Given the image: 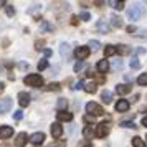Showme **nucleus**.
Segmentation results:
<instances>
[{
  "instance_id": "obj_1",
  "label": "nucleus",
  "mask_w": 147,
  "mask_h": 147,
  "mask_svg": "<svg viewBox=\"0 0 147 147\" xmlns=\"http://www.w3.org/2000/svg\"><path fill=\"white\" fill-rule=\"evenodd\" d=\"M23 83L27 84V86H33V88H40L43 84V78H41L40 74H28L23 78Z\"/></svg>"
},
{
  "instance_id": "obj_2",
  "label": "nucleus",
  "mask_w": 147,
  "mask_h": 147,
  "mask_svg": "<svg viewBox=\"0 0 147 147\" xmlns=\"http://www.w3.org/2000/svg\"><path fill=\"white\" fill-rule=\"evenodd\" d=\"M86 113H89V116H101V114H104V109L98 104V102H88L86 104Z\"/></svg>"
},
{
  "instance_id": "obj_3",
  "label": "nucleus",
  "mask_w": 147,
  "mask_h": 147,
  "mask_svg": "<svg viewBox=\"0 0 147 147\" xmlns=\"http://www.w3.org/2000/svg\"><path fill=\"white\" fill-rule=\"evenodd\" d=\"M142 13H144V10H142V7H139V5H134V7H131L127 10V17H129L131 20H139L140 17H142Z\"/></svg>"
},
{
  "instance_id": "obj_4",
  "label": "nucleus",
  "mask_w": 147,
  "mask_h": 147,
  "mask_svg": "<svg viewBox=\"0 0 147 147\" xmlns=\"http://www.w3.org/2000/svg\"><path fill=\"white\" fill-rule=\"evenodd\" d=\"M89 53H91V50L88 47H78L74 50V56H76L78 60H86L88 56H89Z\"/></svg>"
},
{
  "instance_id": "obj_5",
  "label": "nucleus",
  "mask_w": 147,
  "mask_h": 147,
  "mask_svg": "<svg viewBox=\"0 0 147 147\" xmlns=\"http://www.w3.org/2000/svg\"><path fill=\"white\" fill-rule=\"evenodd\" d=\"M96 136L98 137H106L107 134H109V124L107 122H101V124H98V127H96Z\"/></svg>"
},
{
  "instance_id": "obj_6",
  "label": "nucleus",
  "mask_w": 147,
  "mask_h": 147,
  "mask_svg": "<svg viewBox=\"0 0 147 147\" xmlns=\"http://www.w3.org/2000/svg\"><path fill=\"white\" fill-rule=\"evenodd\" d=\"M13 136V127L10 126H0V139H8Z\"/></svg>"
},
{
  "instance_id": "obj_7",
  "label": "nucleus",
  "mask_w": 147,
  "mask_h": 147,
  "mask_svg": "<svg viewBox=\"0 0 147 147\" xmlns=\"http://www.w3.org/2000/svg\"><path fill=\"white\" fill-rule=\"evenodd\" d=\"M10 107H12V99L10 98H3V99L0 101V114L8 113Z\"/></svg>"
},
{
  "instance_id": "obj_8",
  "label": "nucleus",
  "mask_w": 147,
  "mask_h": 147,
  "mask_svg": "<svg viewBox=\"0 0 147 147\" xmlns=\"http://www.w3.org/2000/svg\"><path fill=\"white\" fill-rule=\"evenodd\" d=\"M61 134H63V127H61L60 122H53L51 124V136H53L55 139H60Z\"/></svg>"
},
{
  "instance_id": "obj_9",
  "label": "nucleus",
  "mask_w": 147,
  "mask_h": 147,
  "mask_svg": "<svg viewBox=\"0 0 147 147\" xmlns=\"http://www.w3.org/2000/svg\"><path fill=\"white\" fill-rule=\"evenodd\" d=\"M30 142H32V144H33V146H40L41 142H43V140H45V134L43 132H35L33 136H32V137H30Z\"/></svg>"
},
{
  "instance_id": "obj_10",
  "label": "nucleus",
  "mask_w": 147,
  "mask_h": 147,
  "mask_svg": "<svg viewBox=\"0 0 147 147\" xmlns=\"http://www.w3.org/2000/svg\"><path fill=\"white\" fill-rule=\"evenodd\" d=\"M30 139L25 132H20L18 136H17V139H15V147H23L25 144H27V140Z\"/></svg>"
},
{
  "instance_id": "obj_11",
  "label": "nucleus",
  "mask_w": 147,
  "mask_h": 147,
  "mask_svg": "<svg viewBox=\"0 0 147 147\" xmlns=\"http://www.w3.org/2000/svg\"><path fill=\"white\" fill-rule=\"evenodd\" d=\"M18 104H20L22 107H27L28 104H30V94L27 93H18Z\"/></svg>"
},
{
  "instance_id": "obj_12",
  "label": "nucleus",
  "mask_w": 147,
  "mask_h": 147,
  "mask_svg": "<svg viewBox=\"0 0 147 147\" xmlns=\"http://www.w3.org/2000/svg\"><path fill=\"white\" fill-rule=\"evenodd\" d=\"M127 109H129V101L119 99L116 102V111H117V113H126Z\"/></svg>"
},
{
  "instance_id": "obj_13",
  "label": "nucleus",
  "mask_w": 147,
  "mask_h": 147,
  "mask_svg": "<svg viewBox=\"0 0 147 147\" xmlns=\"http://www.w3.org/2000/svg\"><path fill=\"white\" fill-rule=\"evenodd\" d=\"M96 28L99 30L101 33L106 35V33H109V28H111V27H109V23H107L106 20H99L98 23H96Z\"/></svg>"
},
{
  "instance_id": "obj_14",
  "label": "nucleus",
  "mask_w": 147,
  "mask_h": 147,
  "mask_svg": "<svg viewBox=\"0 0 147 147\" xmlns=\"http://www.w3.org/2000/svg\"><path fill=\"white\" fill-rule=\"evenodd\" d=\"M101 99H102V102H106V104H111V102H113V93L107 91V89H104V91L101 93Z\"/></svg>"
},
{
  "instance_id": "obj_15",
  "label": "nucleus",
  "mask_w": 147,
  "mask_h": 147,
  "mask_svg": "<svg viewBox=\"0 0 147 147\" xmlns=\"http://www.w3.org/2000/svg\"><path fill=\"white\" fill-rule=\"evenodd\" d=\"M96 68H98V71H99V73H107V69H109V61H107V60H101Z\"/></svg>"
},
{
  "instance_id": "obj_16",
  "label": "nucleus",
  "mask_w": 147,
  "mask_h": 147,
  "mask_svg": "<svg viewBox=\"0 0 147 147\" xmlns=\"http://www.w3.org/2000/svg\"><path fill=\"white\" fill-rule=\"evenodd\" d=\"M116 93H117V94L131 93V86H129V84H117V86H116Z\"/></svg>"
},
{
  "instance_id": "obj_17",
  "label": "nucleus",
  "mask_w": 147,
  "mask_h": 147,
  "mask_svg": "<svg viewBox=\"0 0 147 147\" xmlns=\"http://www.w3.org/2000/svg\"><path fill=\"white\" fill-rule=\"evenodd\" d=\"M56 117H58V121H71L73 119V114L68 113V111H61V113L56 114Z\"/></svg>"
},
{
  "instance_id": "obj_18",
  "label": "nucleus",
  "mask_w": 147,
  "mask_h": 147,
  "mask_svg": "<svg viewBox=\"0 0 147 147\" xmlns=\"http://www.w3.org/2000/svg\"><path fill=\"white\" fill-rule=\"evenodd\" d=\"M117 53V48L114 47V45H107L106 48H104V56L106 58H109V56H113V55Z\"/></svg>"
},
{
  "instance_id": "obj_19",
  "label": "nucleus",
  "mask_w": 147,
  "mask_h": 147,
  "mask_svg": "<svg viewBox=\"0 0 147 147\" xmlns=\"http://www.w3.org/2000/svg\"><path fill=\"white\" fill-rule=\"evenodd\" d=\"M66 107H68V101L65 99V98H60L58 102H56V109L61 113V111H66Z\"/></svg>"
},
{
  "instance_id": "obj_20",
  "label": "nucleus",
  "mask_w": 147,
  "mask_h": 147,
  "mask_svg": "<svg viewBox=\"0 0 147 147\" xmlns=\"http://www.w3.org/2000/svg\"><path fill=\"white\" fill-rule=\"evenodd\" d=\"M60 53H61V56H63V58H68V55H69V45H68V43H61Z\"/></svg>"
},
{
  "instance_id": "obj_21",
  "label": "nucleus",
  "mask_w": 147,
  "mask_h": 147,
  "mask_svg": "<svg viewBox=\"0 0 147 147\" xmlns=\"http://www.w3.org/2000/svg\"><path fill=\"white\" fill-rule=\"evenodd\" d=\"M99 47H101V43L98 40H91L89 43H88V48H89V50H93V51H98Z\"/></svg>"
},
{
  "instance_id": "obj_22",
  "label": "nucleus",
  "mask_w": 147,
  "mask_h": 147,
  "mask_svg": "<svg viewBox=\"0 0 147 147\" xmlns=\"http://www.w3.org/2000/svg\"><path fill=\"white\" fill-rule=\"evenodd\" d=\"M40 27H41V30H45V32H53V30H55V27H53V25H50L47 20H41Z\"/></svg>"
},
{
  "instance_id": "obj_23",
  "label": "nucleus",
  "mask_w": 147,
  "mask_h": 147,
  "mask_svg": "<svg viewBox=\"0 0 147 147\" xmlns=\"http://www.w3.org/2000/svg\"><path fill=\"white\" fill-rule=\"evenodd\" d=\"M111 25L113 27H122V20H121L117 15H113L111 17Z\"/></svg>"
},
{
  "instance_id": "obj_24",
  "label": "nucleus",
  "mask_w": 147,
  "mask_h": 147,
  "mask_svg": "<svg viewBox=\"0 0 147 147\" xmlns=\"http://www.w3.org/2000/svg\"><path fill=\"white\" fill-rule=\"evenodd\" d=\"M132 147H146V142L140 137H134L132 139Z\"/></svg>"
},
{
  "instance_id": "obj_25",
  "label": "nucleus",
  "mask_w": 147,
  "mask_h": 147,
  "mask_svg": "<svg viewBox=\"0 0 147 147\" xmlns=\"http://www.w3.org/2000/svg\"><path fill=\"white\" fill-rule=\"evenodd\" d=\"M84 91H86V93H89V94L96 93V83H88L86 86H84Z\"/></svg>"
},
{
  "instance_id": "obj_26",
  "label": "nucleus",
  "mask_w": 147,
  "mask_h": 147,
  "mask_svg": "<svg viewBox=\"0 0 147 147\" xmlns=\"http://www.w3.org/2000/svg\"><path fill=\"white\" fill-rule=\"evenodd\" d=\"M137 83H139V86H147V73H142L137 78Z\"/></svg>"
},
{
  "instance_id": "obj_27",
  "label": "nucleus",
  "mask_w": 147,
  "mask_h": 147,
  "mask_svg": "<svg viewBox=\"0 0 147 147\" xmlns=\"http://www.w3.org/2000/svg\"><path fill=\"white\" fill-rule=\"evenodd\" d=\"M60 83H50V84H48L47 86V89L48 91H60Z\"/></svg>"
},
{
  "instance_id": "obj_28",
  "label": "nucleus",
  "mask_w": 147,
  "mask_h": 147,
  "mask_svg": "<svg viewBox=\"0 0 147 147\" xmlns=\"http://www.w3.org/2000/svg\"><path fill=\"white\" fill-rule=\"evenodd\" d=\"M131 68H132V69H139L140 68V61L137 60V58H132V60H131Z\"/></svg>"
},
{
  "instance_id": "obj_29",
  "label": "nucleus",
  "mask_w": 147,
  "mask_h": 147,
  "mask_svg": "<svg viewBox=\"0 0 147 147\" xmlns=\"http://www.w3.org/2000/svg\"><path fill=\"white\" fill-rule=\"evenodd\" d=\"M121 126H122V127H129V129H134V127H137V126H136V124L132 122V121H122V122H121Z\"/></svg>"
},
{
  "instance_id": "obj_30",
  "label": "nucleus",
  "mask_w": 147,
  "mask_h": 147,
  "mask_svg": "<svg viewBox=\"0 0 147 147\" xmlns=\"http://www.w3.org/2000/svg\"><path fill=\"white\" fill-rule=\"evenodd\" d=\"M109 3H111L116 10H122V8H124V2H109Z\"/></svg>"
},
{
  "instance_id": "obj_31",
  "label": "nucleus",
  "mask_w": 147,
  "mask_h": 147,
  "mask_svg": "<svg viewBox=\"0 0 147 147\" xmlns=\"http://www.w3.org/2000/svg\"><path fill=\"white\" fill-rule=\"evenodd\" d=\"M83 68H84V61H78V63L74 65V73H80Z\"/></svg>"
},
{
  "instance_id": "obj_32",
  "label": "nucleus",
  "mask_w": 147,
  "mask_h": 147,
  "mask_svg": "<svg viewBox=\"0 0 147 147\" xmlns=\"http://www.w3.org/2000/svg\"><path fill=\"white\" fill-rule=\"evenodd\" d=\"M117 48V51H119L121 55H126V53H129V48L126 47V45H119V47H116Z\"/></svg>"
},
{
  "instance_id": "obj_33",
  "label": "nucleus",
  "mask_w": 147,
  "mask_h": 147,
  "mask_svg": "<svg viewBox=\"0 0 147 147\" xmlns=\"http://www.w3.org/2000/svg\"><path fill=\"white\" fill-rule=\"evenodd\" d=\"M5 12H7L8 17H13L15 15V8L12 7V5H7V7H5Z\"/></svg>"
},
{
  "instance_id": "obj_34",
  "label": "nucleus",
  "mask_w": 147,
  "mask_h": 147,
  "mask_svg": "<svg viewBox=\"0 0 147 147\" xmlns=\"http://www.w3.org/2000/svg\"><path fill=\"white\" fill-rule=\"evenodd\" d=\"M83 136H84V137H91V136H93V129H91V127H84Z\"/></svg>"
},
{
  "instance_id": "obj_35",
  "label": "nucleus",
  "mask_w": 147,
  "mask_h": 147,
  "mask_svg": "<svg viewBox=\"0 0 147 147\" xmlns=\"http://www.w3.org/2000/svg\"><path fill=\"white\" fill-rule=\"evenodd\" d=\"M80 18H81V20H84V22H88V20H91V15L88 13V12H81Z\"/></svg>"
},
{
  "instance_id": "obj_36",
  "label": "nucleus",
  "mask_w": 147,
  "mask_h": 147,
  "mask_svg": "<svg viewBox=\"0 0 147 147\" xmlns=\"http://www.w3.org/2000/svg\"><path fill=\"white\" fill-rule=\"evenodd\" d=\"M45 68H48V61L47 60H41L40 63H38V69L41 71V69H45Z\"/></svg>"
},
{
  "instance_id": "obj_37",
  "label": "nucleus",
  "mask_w": 147,
  "mask_h": 147,
  "mask_svg": "<svg viewBox=\"0 0 147 147\" xmlns=\"http://www.w3.org/2000/svg\"><path fill=\"white\" fill-rule=\"evenodd\" d=\"M22 117H23V113H22V111H15V114H13V119H15V121H20Z\"/></svg>"
},
{
  "instance_id": "obj_38",
  "label": "nucleus",
  "mask_w": 147,
  "mask_h": 147,
  "mask_svg": "<svg viewBox=\"0 0 147 147\" xmlns=\"http://www.w3.org/2000/svg\"><path fill=\"white\" fill-rule=\"evenodd\" d=\"M113 68H114V69H121V68H122V61L116 60V61H114V65H113Z\"/></svg>"
},
{
  "instance_id": "obj_39",
  "label": "nucleus",
  "mask_w": 147,
  "mask_h": 147,
  "mask_svg": "<svg viewBox=\"0 0 147 147\" xmlns=\"http://www.w3.org/2000/svg\"><path fill=\"white\" fill-rule=\"evenodd\" d=\"M74 89H84V81H78L76 84H74Z\"/></svg>"
},
{
  "instance_id": "obj_40",
  "label": "nucleus",
  "mask_w": 147,
  "mask_h": 147,
  "mask_svg": "<svg viewBox=\"0 0 147 147\" xmlns=\"http://www.w3.org/2000/svg\"><path fill=\"white\" fill-rule=\"evenodd\" d=\"M84 122H88V124H93V122H94V117L88 114V116H84Z\"/></svg>"
},
{
  "instance_id": "obj_41",
  "label": "nucleus",
  "mask_w": 147,
  "mask_h": 147,
  "mask_svg": "<svg viewBox=\"0 0 147 147\" xmlns=\"http://www.w3.org/2000/svg\"><path fill=\"white\" fill-rule=\"evenodd\" d=\"M127 32H129V33H134V32H136V27H134V25L127 27Z\"/></svg>"
},
{
  "instance_id": "obj_42",
  "label": "nucleus",
  "mask_w": 147,
  "mask_h": 147,
  "mask_svg": "<svg viewBox=\"0 0 147 147\" xmlns=\"http://www.w3.org/2000/svg\"><path fill=\"white\" fill-rule=\"evenodd\" d=\"M36 50H41V48H43V41H36Z\"/></svg>"
},
{
  "instance_id": "obj_43",
  "label": "nucleus",
  "mask_w": 147,
  "mask_h": 147,
  "mask_svg": "<svg viewBox=\"0 0 147 147\" xmlns=\"http://www.w3.org/2000/svg\"><path fill=\"white\" fill-rule=\"evenodd\" d=\"M136 53H137V55H142V53H146V50H144V48H137V50H136Z\"/></svg>"
},
{
  "instance_id": "obj_44",
  "label": "nucleus",
  "mask_w": 147,
  "mask_h": 147,
  "mask_svg": "<svg viewBox=\"0 0 147 147\" xmlns=\"http://www.w3.org/2000/svg\"><path fill=\"white\" fill-rule=\"evenodd\" d=\"M48 147H65V142H60V144H51V146H48Z\"/></svg>"
},
{
  "instance_id": "obj_45",
  "label": "nucleus",
  "mask_w": 147,
  "mask_h": 147,
  "mask_svg": "<svg viewBox=\"0 0 147 147\" xmlns=\"http://www.w3.org/2000/svg\"><path fill=\"white\" fill-rule=\"evenodd\" d=\"M71 23H73V25H76V23H78V17H73V18H71Z\"/></svg>"
},
{
  "instance_id": "obj_46",
  "label": "nucleus",
  "mask_w": 147,
  "mask_h": 147,
  "mask_svg": "<svg viewBox=\"0 0 147 147\" xmlns=\"http://www.w3.org/2000/svg\"><path fill=\"white\" fill-rule=\"evenodd\" d=\"M20 68H22V69H25V68H28V63H20Z\"/></svg>"
},
{
  "instance_id": "obj_47",
  "label": "nucleus",
  "mask_w": 147,
  "mask_h": 147,
  "mask_svg": "<svg viewBox=\"0 0 147 147\" xmlns=\"http://www.w3.org/2000/svg\"><path fill=\"white\" fill-rule=\"evenodd\" d=\"M43 53H45V56H50V55H51V50H45Z\"/></svg>"
},
{
  "instance_id": "obj_48",
  "label": "nucleus",
  "mask_w": 147,
  "mask_h": 147,
  "mask_svg": "<svg viewBox=\"0 0 147 147\" xmlns=\"http://www.w3.org/2000/svg\"><path fill=\"white\" fill-rule=\"evenodd\" d=\"M3 89H5V84H3V83H0V93H3Z\"/></svg>"
},
{
  "instance_id": "obj_49",
  "label": "nucleus",
  "mask_w": 147,
  "mask_h": 147,
  "mask_svg": "<svg viewBox=\"0 0 147 147\" xmlns=\"http://www.w3.org/2000/svg\"><path fill=\"white\" fill-rule=\"evenodd\" d=\"M142 126H146V127H147V116L144 117V119H142Z\"/></svg>"
},
{
  "instance_id": "obj_50",
  "label": "nucleus",
  "mask_w": 147,
  "mask_h": 147,
  "mask_svg": "<svg viewBox=\"0 0 147 147\" xmlns=\"http://www.w3.org/2000/svg\"><path fill=\"white\" fill-rule=\"evenodd\" d=\"M146 139H147V136H146Z\"/></svg>"
}]
</instances>
